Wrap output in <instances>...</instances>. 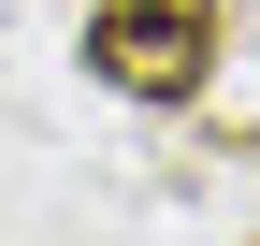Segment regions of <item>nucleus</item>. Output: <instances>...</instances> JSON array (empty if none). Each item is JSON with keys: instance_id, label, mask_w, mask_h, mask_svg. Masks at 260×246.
I'll return each mask as SVG.
<instances>
[{"instance_id": "f257e3e1", "label": "nucleus", "mask_w": 260, "mask_h": 246, "mask_svg": "<svg viewBox=\"0 0 260 246\" xmlns=\"http://www.w3.org/2000/svg\"><path fill=\"white\" fill-rule=\"evenodd\" d=\"M217 58V0H102L87 15V73L116 102H188Z\"/></svg>"}]
</instances>
